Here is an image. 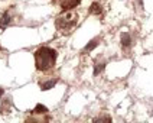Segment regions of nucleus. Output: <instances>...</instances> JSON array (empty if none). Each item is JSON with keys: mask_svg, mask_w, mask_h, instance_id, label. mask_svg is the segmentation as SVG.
<instances>
[{"mask_svg": "<svg viewBox=\"0 0 153 123\" xmlns=\"http://www.w3.org/2000/svg\"><path fill=\"white\" fill-rule=\"evenodd\" d=\"M1 94H3V90H1V88H0V96H1Z\"/></svg>", "mask_w": 153, "mask_h": 123, "instance_id": "nucleus-12", "label": "nucleus"}, {"mask_svg": "<svg viewBox=\"0 0 153 123\" xmlns=\"http://www.w3.org/2000/svg\"><path fill=\"white\" fill-rule=\"evenodd\" d=\"M81 3V0H59V6L62 10H72Z\"/></svg>", "mask_w": 153, "mask_h": 123, "instance_id": "nucleus-3", "label": "nucleus"}, {"mask_svg": "<svg viewBox=\"0 0 153 123\" xmlns=\"http://www.w3.org/2000/svg\"><path fill=\"white\" fill-rule=\"evenodd\" d=\"M104 70V62H95V65H94V75H98L101 71Z\"/></svg>", "mask_w": 153, "mask_h": 123, "instance_id": "nucleus-10", "label": "nucleus"}, {"mask_svg": "<svg viewBox=\"0 0 153 123\" xmlns=\"http://www.w3.org/2000/svg\"><path fill=\"white\" fill-rule=\"evenodd\" d=\"M91 15H97V16H100V15H102V7L101 4L98 3V1H94L93 4H91V7H90V10H88Z\"/></svg>", "mask_w": 153, "mask_h": 123, "instance_id": "nucleus-7", "label": "nucleus"}, {"mask_svg": "<svg viewBox=\"0 0 153 123\" xmlns=\"http://www.w3.org/2000/svg\"><path fill=\"white\" fill-rule=\"evenodd\" d=\"M98 44H100V38H95V39H93V41H91V42H90V44L84 48V52H90V51H93V49Z\"/></svg>", "mask_w": 153, "mask_h": 123, "instance_id": "nucleus-8", "label": "nucleus"}, {"mask_svg": "<svg viewBox=\"0 0 153 123\" xmlns=\"http://www.w3.org/2000/svg\"><path fill=\"white\" fill-rule=\"evenodd\" d=\"M131 36H130V34L128 32H123L121 34V46L124 48V49H128L130 46H131Z\"/></svg>", "mask_w": 153, "mask_h": 123, "instance_id": "nucleus-5", "label": "nucleus"}, {"mask_svg": "<svg viewBox=\"0 0 153 123\" xmlns=\"http://www.w3.org/2000/svg\"><path fill=\"white\" fill-rule=\"evenodd\" d=\"M35 114H48V107H45V106L42 104H36V107H35L33 110H32Z\"/></svg>", "mask_w": 153, "mask_h": 123, "instance_id": "nucleus-9", "label": "nucleus"}, {"mask_svg": "<svg viewBox=\"0 0 153 123\" xmlns=\"http://www.w3.org/2000/svg\"><path fill=\"white\" fill-rule=\"evenodd\" d=\"M12 22V18H10V13L9 12H4L0 18V29H6V28L10 25Z\"/></svg>", "mask_w": 153, "mask_h": 123, "instance_id": "nucleus-6", "label": "nucleus"}, {"mask_svg": "<svg viewBox=\"0 0 153 123\" xmlns=\"http://www.w3.org/2000/svg\"><path fill=\"white\" fill-rule=\"evenodd\" d=\"M58 83V78H49V80H42L39 81V87L42 91H46V90H51L53 88V86Z\"/></svg>", "mask_w": 153, "mask_h": 123, "instance_id": "nucleus-4", "label": "nucleus"}, {"mask_svg": "<svg viewBox=\"0 0 153 123\" xmlns=\"http://www.w3.org/2000/svg\"><path fill=\"white\" fill-rule=\"evenodd\" d=\"M98 120H107V122H111V117L110 116H100V117H95L94 122H98Z\"/></svg>", "mask_w": 153, "mask_h": 123, "instance_id": "nucleus-11", "label": "nucleus"}, {"mask_svg": "<svg viewBox=\"0 0 153 123\" xmlns=\"http://www.w3.org/2000/svg\"><path fill=\"white\" fill-rule=\"evenodd\" d=\"M35 57V65L36 70L41 72H48L51 71L55 64H56V58H58V52L49 48V46H39L33 54Z\"/></svg>", "mask_w": 153, "mask_h": 123, "instance_id": "nucleus-1", "label": "nucleus"}, {"mask_svg": "<svg viewBox=\"0 0 153 123\" xmlns=\"http://www.w3.org/2000/svg\"><path fill=\"white\" fill-rule=\"evenodd\" d=\"M78 19H79V16H78L76 12H74V9L64 10V13H61L59 16L55 19V26H56V29L59 31L61 34L68 35L75 29Z\"/></svg>", "mask_w": 153, "mask_h": 123, "instance_id": "nucleus-2", "label": "nucleus"}]
</instances>
